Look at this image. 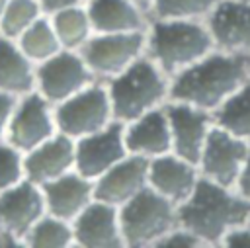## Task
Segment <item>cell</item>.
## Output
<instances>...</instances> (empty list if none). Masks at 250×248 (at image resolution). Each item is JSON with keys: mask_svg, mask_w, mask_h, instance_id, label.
Segmentation results:
<instances>
[{"mask_svg": "<svg viewBox=\"0 0 250 248\" xmlns=\"http://www.w3.org/2000/svg\"><path fill=\"white\" fill-rule=\"evenodd\" d=\"M172 78L148 57H141L121 74L105 80L115 121L129 123L170 102Z\"/></svg>", "mask_w": 250, "mask_h": 248, "instance_id": "cell-4", "label": "cell"}, {"mask_svg": "<svg viewBox=\"0 0 250 248\" xmlns=\"http://www.w3.org/2000/svg\"><path fill=\"white\" fill-rule=\"evenodd\" d=\"M178 219L180 225L201 238L205 248H221L232 228L250 221V199L236 187L201 176L193 193L178 205Z\"/></svg>", "mask_w": 250, "mask_h": 248, "instance_id": "cell-2", "label": "cell"}, {"mask_svg": "<svg viewBox=\"0 0 250 248\" xmlns=\"http://www.w3.org/2000/svg\"><path fill=\"white\" fill-rule=\"evenodd\" d=\"M45 215L47 201L43 187L27 178L0 193V227L20 234L23 240L33 225Z\"/></svg>", "mask_w": 250, "mask_h": 248, "instance_id": "cell-15", "label": "cell"}, {"mask_svg": "<svg viewBox=\"0 0 250 248\" xmlns=\"http://www.w3.org/2000/svg\"><path fill=\"white\" fill-rule=\"evenodd\" d=\"M41 2V8L47 16L62 10V8H68V6H74V4H82L86 0H39Z\"/></svg>", "mask_w": 250, "mask_h": 248, "instance_id": "cell-34", "label": "cell"}, {"mask_svg": "<svg viewBox=\"0 0 250 248\" xmlns=\"http://www.w3.org/2000/svg\"><path fill=\"white\" fill-rule=\"evenodd\" d=\"M248 80L250 59L215 49L172 78L170 100L213 113Z\"/></svg>", "mask_w": 250, "mask_h": 248, "instance_id": "cell-1", "label": "cell"}, {"mask_svg": "<svg viewBox=\"0 0 250 248\" xmlns=\"http://www.w3.org/2000/svg\"><path fill=\"white\" fill-rule=\"evenodd\" d=\"M57 127L66 137L78 141L115 121L109 92L104 80L90 84L78 94L55 105Z\"/></svg>", "mask_w": 250, "mask_h": 248, "instance_id": "cell-6", "label": "cell"}, {"mask_svg": "<svg viewBox=\"0 0 250 248\" xmlns=\"http://www.w3.org/2000/svg\"><path fill=\"white\" fill-rule=\"evenodd\" d=\"M131 2H135V4H137L139 8H143L146 14H150V8H152V2H154V0H131ZM148 18H150V16H148Z\"/></svg>", "mask_w": 250, "mask_h": 248, "instance_id": "cell-36", "label": "cell"}, {"mask_svg": "<svg viewBox=\"0 0 250 248\" xmlns=\"http://www.w3.org/2000/svg\"><path fill=\"white\" fill-rule=\"evenodd\" d=\"M25 180V154L8 141H0V193Z\"/></svg>", "mask_w": 250, "mask_h": 248, "instance_id": "cell-29", "label": "cell"}, {"mask_svg": "<svg viewBox=\"0 0 250 248\" xmlns=\"http://www.w3.org/2000/svg\"><path fill=\"white\" fill-rule=\"evenodd\" d=\"M98 80H109L146 55V29L127 33H94L80 49Z\"/></svg>", "mask_w": 250, "mask_h": 248, "instance_id": "cell-7", "label": "cell"}, {"mask_svg": "<svg viewBox=\"0 0 250 248\" xmlns=\"http://www.w3.org/2000/svg\"><path fill=\"white\" fill-rule=\"evenodd\" d=\"M74 244L78 248H123L119 207L94 199L74 221Z\"/></svg>", "mask_w": 250, "mask_h": 248, "instance_id": "cell-14", "label": "cell"}, {"mask_svg": "<svg viewBox=\"0 0 250 248\" xmlns=\"http://www.w3.org/2000/svg\"><path fill=\"white\" fill-rule=\"evenodd\" d=\"M148 187V158L127 154L94 182V195L100 201L121 207Z\"/></svg>", "mask_w": 250, "mask_h": 248, "instance_id": "cell-16", "label": "cell"}, {"mask_svg": "<svg viewBox=\"0 0 250 248\" xmlns=\"http://www.w3.org/2000/svg\"><path fill=\"white\" fill-rule=\"evenodd\" d=\"M248 141H242L215 125L197 162L201 176L215 184L236 187L248 156Z\"/></svg>", "mask_w": 250, "mask_h": 248, "instance_id": "cell-10", "label": "cell"}, {"mask_svg": "<svg viewBox=\"0 0 250 248\" xmlns=\"http://www.w3.org/2000/svg\"><path fill=\"white\" fill-rule=\"evenodd\" d=\"M199 180V166L174 152L148 160V186L176 205H182L193 193Z\"/></svg>", "mask_w": 250, "mask_h": 248, "instance_id": "cell-17", "label": "cell"}, {"mask_svg": "<svg viewBox=\"0 0 250 248\" xmlns=\"http://www.w3.org/2000/svg\"><path fill=\"white\" fill-rule=\"evenodd\" d=\"M59 133L55 105L37 90L18 100L6 141L23 154Z\"/></svg>", "mask_w": 250, "mask_h": 248, "instance_id": "cell-9", "label": "cell"}, {"mask_svg": "<svg viewBox=\"0 0 250 248\" xmlns=\"http://www.w3.org/2000/svg\"><path fill=\"white\" fill-rule=\"evenodd\" d=\"M213 35L205 20H150L146 27V55L174 78L211 51Z\"/></svg>", "mask_w": 250, "mask_h": 248, "instance_id": "cell-3", "label": "cell"}, {"mask_svg": "<svg viewBox=\"0 0 250 248\" xmlns=\"http://www.w3.org/2000/svg\"><path fill=\"white\" fill-rule=\"evenodd\" d=\"M41 187L47 201V213L70 223L96 199L94 180L82 176L76 170L47 182Z\"/></svg>", "mask_w": 250, "mask_h": 248, "instance_id": "cell-20", "label": "cell"}, {"mask_svg": "<svg viewBox=\"0 0 250 248\" xmlns=\"http://www.w3.org/2000/svg\"><path fill=\"white\" fill-rule=\"evenodd\" d=\"M37 88V64L21 51L16 39L0 35V90L25 96Z\"/></svg>", "mask_w": 250, "mask_h": 248, "instance_id": "cell-22", "label": "cell"}, {"mask_svg": "<svg viewBox=\"0 0 250 248\" xmlns=\"http://www.w3.org/2000/svg\"><path fill=\"white\" fill-rule=\"evenodd\" d=\"M27 248H70L74 244V228L70 221L47 213L25 234Z\"/></svg>", "mask_w": 250, "mask_h": 248, "instance_id": "cell-26", "label": "cell"}, {"mask_svg": "<svg viewBox=\"0 0 250 248\" xmlns=\"http://www.w3.org/2000/svg\"><path fill=\"white\" fill-rule=\"evenodd\" d=\"M18 45L21 51L35 62H43L62 51V43L55 31V25L49 16H41L27 31H23L18 39Z\"/></svg>", "mask_w": 250, "mask_h": 248, "instance_id": "cell-25", "label": "cell"}, {"mask_svg": "<svg viewBox=\"0 0 250 248\" xmlns=\"http://www.w3.org/2000/svg\"><path fill=\"white\" fill-rule=\"evenodd\" d=\"M0 248H27V246L20 234L0 227Z\"/></svg>", "mask_w": 250, "mask_h": 248, "instance_id": "cell-33", "label": "cell"}, {"mask_svg": "<svg viewBox=\"0 0 250 248\" xmlns=\"http://www.w3.org/2000/svg\"><path fill=\"white\" fill-rule=\"evenodd\" d=\"M41 16H47L39 0H10L0 16V35L10 39H20Z\"/></svg>", "mask_w": 250, "mask_h": 248, "instance_id": "cell-27", "label": "cell"}, {"mask_svg": "<svg viewBox=\"0 0 250 248\" xmlns=\"http://www.w3.org/2000/svg\"><path fill=\"white\" fill-rule=\"evenodd\" d=\"M234 2H250V0H234Z\"/></svg>", "mask_w": 250, "mask_h": 248, "instance_id": "cell-38", "label": "cell"}, {"mask_svg": "<svg viewBox=\"0 0 250 248\" xmlns=\"http://www.w3.org/2000/svg\"><path fill=\"white\" fill-rule=\"evenodd\" d=\"M215 125L250 143V80L213 111Z\"/></svg>", "mask_w": 250, "mask_h": 248, "instance_id": "cell-24", "label": "cell"}, {"mask_svg": "<svg viewBox=\"0 0 250 248\" xmlns=\"http://www.w3.org/2000/svg\"><path fill=\"white\" fill-rule=\"evenodd\" d=\"M221 248H250V221L232 228L223 240Z\"/></svg>", "mask_w": 250, "mask_h": 248, "instance_id": "cell-32", "label": "cell"}, {"mask_svg": "<svg viewBox=\"0 0 250 248\" xmlns=\"http://www.w3.org/2000/svg\"><path fill=\"white\" fill-rule=\"evenodd\" d=\"M18 96H12L4 90H0V141H6V133L12 121V115L18 105Z\"/></svg>", "mask_w": 250, "mask_h": 248, "instance_id": "cell-31", "label": "cell"}, {"mask_svg": "<svg viewBox=\"0 0 250 248\" xmlns=\"http://www.w3.org/2000/svg\"><path fill=\"white\" fill-rule=\"evenodd\" d=\"M205 23L217 49L250 59V2L219 0Z\"/></svg>", "mask_w": 250, "mask_h": 248, "instance_id": "cell-13", "label": "cell"}, {"mask_svg": "<svg viewBox=\"0 0 250 248\" xmlns=\"http://www.w3.org/2000/svg\"><path fill=\"white\" fill-rule=\"evenodd\" d=\"M236 189H238L246 199H250V148H248V156H246V162H244V166H242V174H240V178H238Z\"/></svg>", "mask_w": 250, "mask_h": 248, "instance_id": "cell-35", "label": "cell"}, {"mask_svg": "<svg viewBox=\"0 0 250 248\" xmlns=\"http://www.w3.org/2000/svg\"><path fill=\"white\" fill-rule=\"evenodd\" d=\"M49 18H51L55 31L62 43V49L80 51L88 43V39L96 33L90 14H88V8H86V2L62 8L55 14H51Z\"/></svg>", "mask_w": 250, "mask_h": 248, "instance_id": "cell-23", "label": "cell"}, {"mask_svg": "<svg viewBox=\"0 0 250 248\" xmlns=\"http://www.w3.org/2000/svg\"><path fill=\"white\" fill-rule=\"evenodd\" d=\"M72 170H76V141L61 131L25 152V178L39 186Z\"/></svg>", "mask_w": 250, "mask_h": 248, "instance_id": "cell-18", "label": "cell"}, {"mask_svg": "<svg viewBox=\"0 0 250 248\" xmlns=\"http://www.w3.org/2000/svg\"><path fill=\"white\" fill-rule=\"evenodd\" d=\"M98 82L96 74L80 51L62 49L51 59L37 64V92L53 105L68 100L90 84Z\"/></svg>", "mask_w": 250, "mask_h": 248, "instance_id": "cell-8", "label": "cell"}, {"mask_svg": "<svg viewBox=\"0 0 250 248\" xmlns=\"http://www.w3.org/2000/svg\"><path fill=\"white\" fill-rule=\"evenodd\" d=\"M127 154L125 123L113 121L107 127L76 141V172L96 182Z\"/></svg>", "mask_w": 250, "mask_h": 248, "instance_id": "cell-11", "label": "cell"}, {"mask_svg": "<svg viewBox=\"0 0 250 248\" xmlns=\"http://www.w3.org/2000/svg\"><path fill=\"white\" fill-rule=\"evenodd\" d=\"M219 0H154L150 20H205Z\"/></svg>", "mask_w": 250, "mask_h": 248, "instance_id": "cell-28", "label": "cell"}, {"mask_svg": "<svg viewBox=\"0 0 250 248\" xmlns=\"http://www.w3.org/2000/svg\"><path fill=\"white\" fill-rule=\"evenodd\" d=\"M8 2H10V0H0V16H2V12L6 10V6H8Z\"/></svg>", "mask_w": 250, "mask_h": 248, "instance_id": "cell-37", "label": "cell"}, {"mask_svg": "<svg viewBox=\"0 0 250 248\" xmlns=\"http://www.w3.org/2000/svg\"><path fill=\"white\" fill-rule=\"evenodd\" d=\"M125 248H156L158 242L180 225L178 205L150 186L119 207Z\"/></svg>", "mask_w": 250, "mask_h": 248, "instance_id": "cell-5", "label": "cell"}, {"mask_svg": "<svg viewBox=\"0 0 250 248\" xmlns=\"http://www.w3.org/2000/svg\"><path fill=\"white\" fill-rule=\"evenodd\" d=\"M86 8L96 33L145 31L148 14L131 0H86Z\"/></svg>", "mask_w": 250, "mask_h": 248, "instance_id": "cell-21", "label": "cell"}, {"mask_svg": "<svg viewBox=\"0 0 250 248\" xmlns=\"http://www.w3.org/2000/svg\"><path fill=\"white\" fill-rule=\"evenodd\" d=\"M166 111L172 131V152L197 164L215 127L213 113L174 100L166 103Z\"/></svg>", "mask_w": 250, "mask_h": 248, "instance_id": "cell-12", "label": "cell"}, {"mask_svg": "<svg viewBox=\"0 0 250 248\" xmlns=\"http://www.w3.org/2000/svg\"><path fill=\"white\" fill-rule=\"evenodd\" d=\"M156 248H205V244L195 232H191L184 225H178L158 242Z\"/></svg>", "mask_w": 250, "mask_h": 248, "instance_id": "cell-30", "label": "cell"}, {"mask_svg": "<svg viewBox=\"0 0 250 248\" xmlns=\"http://www.w3.org/2000/svg\"><path fill=\"white\" fill-rule=\"evenodd\" d=\"M125 145L129 154L148 160L172 152V131L166 105L125 123Z\"/></svg>", "mask_w": 250, "mask_h": 248, "instance_id": "cell-19", "label": "cell"}]
</instances>
